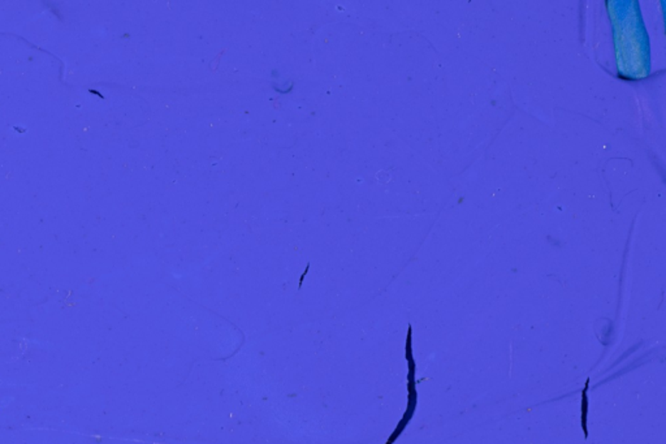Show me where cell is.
<instances>
[{
	"label": "cell",
	"mask_w": 666,
	"mask_h": 444,
	"mask_svg": "<svg viewBox=\"0 0 666 444\" xmlns=\"http://www.w3.org/2000/svg\"><path fill=\"white\" fill-rule=\"evenodd\" d=\"M405 358L407 363V378H406V388H407V403L402 418L397 423L396 429L390 434L385 444H395L397 439L401 437L409 423L414 418L417 407H418V390H417V362L414 358V349H412V327L409 324L407 335H406V344H405Z\"/></svg>",
	"instance_id": "cell-1"
},
{
	"label": "cell",
	"mask_w": 666,
	"mask_h": 444,
	"mask_svg": "<svg viewBox=\"0 0 666 444\" xmlns=\"http://www.w3.org/2000/svg\"><path fill=\"white\" fill-rule=\"evenodd\" d=\"M588 390H590V378H587L583 390H582V408H581L582 409V415H581V420H582L584 439H588V426H587V422H588V404H590Z\"/></svg>",
	"instance_id": "cell-2"
}]
</instances>
